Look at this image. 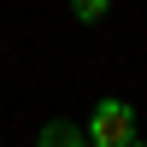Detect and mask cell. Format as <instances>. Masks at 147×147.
Wrapping results in <instances>:
<instances>
[{
    "instance_id": "6da1fadb",
    "label": "cell",
    "mask_w": 147,
    "mask_h": 147,
    "mask_svg": "<svg viewBox=\"0 0 147 147\" xmlns=\"http://www.w3.org/2000/svg\"><path fill=\"white\" fill-rule=\"evenodd\" d=\"M141 141V118L129 100H94L88 112V147H136Z\"/></svg>"
},
{
    "instance_id": "7a4b0ae2",
    "label": "cell",
    "mask_w": 147,
    "mask_h": 147,
    "mask_svg": "<svg viewBox=\"0 0 147 147\" xmlns=\"http://www.w3.org/2000/svg\"><path fill=\"white\" fill-rule=\"evenodd\" d=\"M35 141H41V147H88V124H71V118H47V124L35 129Z\"/></svg>"
},
{
    "instance_id": "3957f363",
    "label": "cell",
    "mask_w": 147,
    "mask_h": 147,
    "mask_svg": "<svg viewBox=\"0 0 147 147\" xmlns=\"http://www.w3.org/2000/svg\"><path fill=\"white\" fill-rule=\"evenodd\" d=\"M106 12H112V0H71V18L77 24H106Z\"/></svg>"
}]
</instances>
